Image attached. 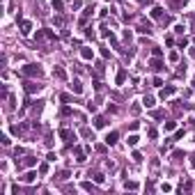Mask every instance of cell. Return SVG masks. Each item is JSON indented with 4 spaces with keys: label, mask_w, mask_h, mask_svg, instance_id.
Instances as JSON below:
<instances>
[{
    "label": "cell",
    "mask_w": 195,
    "mask_h": 195,
    "mask_svg": "<svg viewBox=\"0 0 195 195\" xmlns=\"http://www.w3.org/2000/svg\"><path fill=\"white\" fill-rule=\"evenodd\" d=\"M23 76H28V78H41L44 71H41L39 64H26V67H23Z\"/></svg>",
    "instance_id": "cell-1"
},
{
    "label": "cell",
    "mask_w": 195,
    "mask_h": 195,
    "mask_svg": "<svg viewBox=\"0 0 195 195\" xmlns=\"http://www.w3.org/2000/svg\"><path fill=\"white\" fill-rule=\"evenodd\" d=\"M55 41V32L48 30V28H44V30H37V41Z\"/></svg>",
    "instance_id": "cell-2"
},
{
    "label": "cell",
    "mask_w": 195,
    "mask_h": 195,
    "mask_svg": "<svg viewBox=\"0 0 195 195\" xmlns=\"http://www.w3.org/2000/svg\"><path fill=\"white\" fill-rule=\"evenodd\" d=\"M32 165H37V156H26L23 161L16 159V168L23 170V168H32Z\"/></svg>",
    "instance_id": "cell-3"
},
{
    "label": "cell",
    "mask_w": 195,
    "mask_h": 195,
    "mask_svg": "<svg viewBox=\"0 0 195 195\" xmlns=\"http://www.w3.org/2000/svg\"><path fill=\"white\" fill-rule=\"evenodd\" d=\"M60 138L64 142H71V140H76V133H71L69 128H60Z\"/></svg>",
    "instance_id": "cell-4"
},
{
    "label": "cell",
    "mask_w": 195,
    "mask_h": 195,
    "mask_svg": "<svg viewBox=\"0 0 195 195\" xmlns=\"http://www.w3.org/2000/svg\"><path fill=\"white\" fill-rule=\"evenodd\" d=\"M23 85H26V92L28 94H35V92H39V90H41V85H37V83H32V80H26Z\"/></svg>",
    "instance_id": "cell-5"
},
{
    "label": "cell",
    "mask_w": 195,
    "mask_h": 195,
    "mask_svg": "<svg viewBox=\"0 0 195 195\" xmlns=\"http://www.w3.org/2000/svg\"><path fill=\"white\" fill-rule=\"evenodd\" d=\"M175 85H168V87H163V90H161V94H159V97L161 99H163V101H165V99H168V97H172V94H175Z\"/></svg>",
    "instance_id": "cell-6"
},
{
    "label": "cell",
    "mask_w": 195,
    "mask_h": 195,
    "mask_svg": "<svg viewBox=\"0 0 195 195\" xmlns=\"http://www.w3.org/2000/svg\"><path fill=\"white\" fill-rule=\"evenodd\" d=\"M152 19L163 21L165 19V9H163V7H154V9H152Z\"/></svg>",
    "instance_id": "cell-7"
},
{
    "label": "cell",
    "mask_w": 195,
    "mask_h": 195,
    "mask_svg": "<svg viewBox=\"0 0 195 195\" xmlns=\"http://www.w3.org/2000/svg\"><path fill=\"white\" fill-rule=\"evenodd\" d=\"M85 154H87L85 149H80V147H74V156H76V161H78V163H83V161H87V159H85Z\"/></svg>",
    "instance_id": "cell-8"
},
{
    "label": "cell",
    "mask_w": 195,
    "mask_h": 195,
    "mask_svg": "<svg viewBox=\"0 0 195 195\" xmlns=\"http://www.w3.org/2000/svg\"><path fill=\"white\" fill-rule=\"evenodd\" d=\"M117 138H119V133H117V131H110V133L106 135V145H108V147H113V145L117 142Z\"/></svg>",
    "instance_id": "cell-9"
},
{
    "label": "cell",
    "mask_w": 195,
    "mask_h": 195,
    "mask_svg": "<svg viewBox=\"0 0 195 195\" xmlns=\"http://www.w3.org/2000/svg\"><path fill=\"white\" fill-rule=\"evenodd\" d=\"M53 76H55L57 80H67V71H64L62 67H55V69H53Z\"/></svg>",
    "instance_id": "cell-10"
},
{
    "label": "cell",
    "mask_w": 195,
    "mask_h": 195,
    "mask_svg": "<svg viewBox=\"0 0 195 195\" xmlns=\"http://www.w3.org/2000/svg\"><path fill=\"white\" fill-rule=\"evenodd\" d=\"M32 32V23L30 21H21V35H30Z\"/></svg>",
    "instance_id": "cell-11"
},
{
    "label": "cell",
    "mask_w": 195,
    "mask_h": 195,
    "mask_svg": "<svg viewBox=\"0 0 195 195\" xmlns=\"http://www.w3.org/2000/svg\"><path fill=\"white\" fill-rule=\"evenodd\" d=\"M149 67H152V69H154V71H163V62H161L159 60V57H154V60H152V62H149Z\"/></svg>",
    "instance_id": "cell-12"
},
{
    "label": "cell",
    "mask_w": 195,
    "mask_h": 195,
    "mask_svg": "<svg viewBox=\"0 0 195 195\" xmlns=\"http://www.w3.org/2000/svg\"><path fill=\"white\" fill-rule=\"evenodd\" d=\"M26 128H28V124H14V126H12V133L21 135V133H26Z\"/></svg>",
    "instance_id": "cell-13"
},
{
    "label": "cell",
    "mask_w": 195,
    "mask_h": 195,
    "mask_svg": "<svg viewBox=\"0 0 195 195\" xmlns=\"http://www.w3.org/2000/svg\"><path fill=\"white\" fill-rule=\"evenodd\" d=\"M80 57H83V60H92V57H94V51H92V48H87V46L80 48Z\"/></svg>",
    "instance_id": "cell-14"
},
{
    "label": "cell",
    "mask_w": 195,
    "mask_h": 195,
    "mask_svg": "<svg viewBox=\"0 0 195 195\" xmlns=\"http://www.w3.org/2000/svg\"><path fill=\"white\" fill-rule=\"evenodd\" d=\"M138 32L149 35V32H152V23H149V21H142V23H140V28H138Z\"/></svg>",
    "instance_id": "cell-15"
},
{
    "label": "cell",
    "mask_w": 195,
    "mask_h": 195,
    "mask_svg": "<svg viewBox=\"0 0 195 195\" xmlns=\"http://www.w3.org/2000/svg\"><path fill=\"white\" fill-rule=\"evenodd\" d=\"M69 87H71V92H74V94H83V83H80V80H74Z\"/></svg>",
    "instance_id": "cell-16"
},
{
    "label": "cell",
    "mask_w": 195,
    "mask_h": 195,
    "mask_svg": "<svg viewBox=\"0 0 195 195\" xmlns=\"http://www.w3.org/2000/svg\"><path fill=\"white\" fill-rule=\"evenodd\" d=\"M21 181H26V184H32V181H37V172H26V175L21 177Z\"/></svg>",
    "instance_id": "cell-17"
},
{
    "label": "cell",
    "mask_w": 195,
    "mask_h": 195,
    "mask_svg": "<svg viewBox=\"0 0 195 195\" xmlns=\"http://www.w3.org/2000/svg\"><path fill=\"white\" fill-rule=\"evenodd\" d=\"M106 124H108V119L103 117V115H99V117H94V126H97V128H103V126H106Z\"/></svg>",
    "instance_id": "cell-18"
},
{
    "label": "cell",
    "mask_w": 195,
    "mask_h": 195,
    "mask_svg": "<svg viewBox=\"0 0 195 195\" xmlns=\"http://www.w3.org/2000/svg\"><path fill=\"white\" fill-rule=\"evenodd\" d=\"M124 80H126V69H119V71H117V78H115V83H117V85H122Z\"/></svg>",
    "instance_id": "cell-19"
},
{
    "label": "cell",
    "mask_w": 195,
    "mask_h": 195,
    "mask_svg": "<svg viewBox=\"0 0 195 195\" xmlns=\"http://www.w3.org/2000/svg\"><path fill=\"white\" fill-rule=\"evenodd\" d=\"M94 76L97 78L103 76V62H97V64H94Z\"/></svg>",
    "instance_id": "cell-20"
},
{
    "label": "cell",
    "mask_w": 195,
    "mask_h": 195,
    "mask_svg": "<svg viewBox=\"0 0 195 195\" xmlns=\"http://www.w3.org/2000/svg\"><path fill=\"white\" fill-rule=\"evenodd\" d=\"M51 5H53V9H55V12H57V14H60V12H62V9H64V2H62V0H53Z\"/></svg>",
    "instance_id": "cell-21"
},
{
    "label": "cell",
    "mask_w": 195,
    "mask_h": 195,
    "mask_svg": "<svg viewBox=\"0 0 195 195\" xmlns=\"http://www.w3.org/2000/svg\"><path fill=\"white\" fill-rule=\"evenodd\" d=\"M83 190H87V193H94V190H97V186H94L92 181H83Z\"/></svg>",
    "instance_id": "cell-22"
},
{
    "label": "cell",
    "mask_w": 195,
    "mask_h": 195,
    "mask_svg": "<svg viewBox=\"0 0 195 195\" xmlns=\"http://www.w3.org/2000/svg\"><path fill=\"white\" fill-rule=\"evenodd\" d=\"M92 179H94V184H103V181H106V177H103L101 172H94V175H92Z\"/></svg>",
    "instance_id": "cell-23"
},
{
    "label": "cell",
    "mask_w": 195,
    "mask_h": 195,
    "mask_svg": "<svg viewBox=\"0 0 195 195\" xmlns=\"http://www.w3.org/2000/svg\"><path fill=\"white\" fill-rule=\"evenodd\" d=\"M60 115H62V117H69V115H74V110H71L69 106H64V108L60 110Z\"/></svg>",
    "instance_id": "cell-24"
},
{
    "label": "cell",
    "mask_w": 195,
    "mask_h": 195,
    "mask_svg": "<svg viewBox=\"0 0 195 195\" xmlns=\"http://www.w3.org/2000/svg\"><path fill=\"white\" fill-rule=\"evenodd\" d=\"M142 103H145V108H152V106H154V97H145Z\"/></svg>",
    "instance_id": "cell-25"
},
{
    "label": "cell",
    "mask_w": 195,
    "mask_h": 195,
    "mask_svg": "<svg viewBox=\"0 0 195 195\" xmlns=\"http://www.w3.org/2000/svg\"><path fill=\"white\" fill-rule=\"evenodd\" d=\"M80 135H83V138H92V131H90L87 126H83L80 128Z\"/></svg>",
    "instance_id": "cell-26"
},
{
    "label": "cell",
    "mask_w": 195,
    "mask_h": 195,
    "mask_svg": "<svg viewBox=\"0 0 195 195\" xmlns=\"http://www.w3.org/2000/svg\"><path fill=\"white\" fill-rule=\"evenodd\" d=\"M138 135H128V145H131V147H135V145H138Z\"/></svg>",
    "instance_id": "cell-27"
},
{
    "label": "cell",
    "mask_w": 195,
    "mask_h": 195,
    "mask_svg": "<svg viewBox=\"0 0 195 195\" xmlns=\"http://www.w3.org/2000/svg\"><path fill=\"white\" fill-rule=\"evenodd\" d=\"M57 179H60V181H67L69 179V172H67V170H62L60 175H57Z\"/></svg>",
    "instance_id": "cell-28"
},
{
    "label": "cell",
    "mask_w": 195,
    "mask_h": 195,
    "mask_svg": "<svg viewBox=\"0 0 195 195\" xmlns=\"http://www.w3.org/2000/svg\"><path fill=\"white\" fill-rule=\"evenodd\" d=\"M175 126H177V122H165V124H163V128H165V131H172Z\"/></svg>",
    "instance_id": "cell-29"
},
{
    "label": "cell",
    "mask_w": 195,
    "mask_h": 195,
    "mask_svg": "<svg viewBox=\"0 0 195 195\" xmlns=\"http://www.w3.org/2000/svg\"><path fill=\"white\" fill-rule=\"evenodd\" d=\"M152 55H154V57H161V55H163V51H161L159 46H154V48H152Z\"/></svg>",
    "instance_id": "cell-30"
},
{
    "label": "cell",
    "mask_w": 195,
    "mask_h": 195,
    "mask_svg": "<svg viewBox=\"0 0 195 195\" xmlns=\"http://www.w3.org/2000/svg\"><path fill=\"white\" fill-rule=\"evenodd\" d=\"M46 172H48V163H41L39 165V175H46Z\"/></svg>",
    "instance_id": "cell-31"
},
{
    "label": "cell",
    "mask_w": 195,
    "mask_h": 195,
    "mask_svg": "<svg viewBox=\"0 0 195 195\" xmlns=\"http://www.w3.org/2000/svg\"><path fill=\"white\" fill-rule=\"evenodd\" d=\"M126 188L128 190H135V188H138V184H135V181H126Z\"/></svg>",
    "instance_id": "cell-32"
},
{
    "label": "cell",
    "mask_w": 195,
    "mask_h": 195,
    "mask_svg": "<svg viewBox=\"0 0 195 195\" xmlns=\"http://www.w3.org/2000/svg\"><path fill=\"white\" fill-rule=\"evenodd\" d=\"M163 115H165V113H163V110H154V113H152V117H156V119H161V117H163Z\"/></svg>",
    "instance_id": "cell-33"
},
{
    "label": "cell",
    "mask_w": 195,
    "mask_h": 195,
    "mask_svg": "<svg viewBox=\"0 0 195 195\" xmlns=\"http://www.w3.org/2000/svg\"><path fill=\"white\" fill-rule=\"evenodd\" d=\"M172 159H175V161H181V159H184V152H175V154H172Z\"/></svg>",
    "instance_id": "cell-34"
},
{
    "label": "cell",
    "mask_w": 195,
    "mask_h": 195,
    "mask_svg": "<svg viewBox=\"0 0 195 195\" xmlns=\"http://www.w3.org/2000/svg\"><path fill=\"white\" fill-rule=\"evenodd\" d=\"M133 161H135V163H140V161H142V154H140V152H133Z\"/></svg>",
    "instance_id": "cell-35"
},
{
    "label": "cell",
    "mask_w": 195,
    "mask_h": 195,
    "mask_svg": "<svg viewBox=\"0 0 195 195\" xmlns=\"http://www.w3.org/2000/svg\"><path fill=\"white\" fill-rule=\"evenodd\" d=\"M190 188H193V181H186V184L181 186V190H190Z\"/></svg>",
    "instance_id": "cell-36"
},
{
    "label": "cell",
    "mask_w": 195,
    "mask_h": 195,
    "mask_svg": "<svg viewBox=\"0 0 195 195\" xmlns=\"http://www.w3.org/2000/svg\"><path fill=\"white\" fill-rule=\"evenodd\" d=\"M179 60V53H170V62H177Z\"/></svg>",
    "instance_id": "cell-37"
},
{
    "label": "cell",
    "mask_w": 195,
    "mask_h": 195,
    "mask_svg": "<svg viewBox=\"0 0 195 195\" xmlns=\"http://www.w3.org/2000/svg\"><path fill=\"white\" fill-rule=\"evenodd\" d=\"M190 165H193V168H195V156H190Z\"/></svg>",
    "instance_id": "cell-38"
},
{
    "label": "cell",
    "mask_w": 195,
    "mask_h": 195,
    "mask_svg": "<svg viewBox=\"0 0 195 195\" xmlns=\"http://www.w3.org/2000/svg\"><path fill=\"white\" fill-rule=\"evenodd\" d=\"M193 87H195V78H193Z\"/></svg>",
    "instance_id": "cell-39"
},
{
    "label": "cell",
    "mask_w": 195,
    "mask_h": 195,
    "mask_svg": "<svg viewBox=\"0 0 195 195\" xmlns=\"http://www.w3.org/2000/svg\"><path fill=\"white\" fill-rule=\"evenodd\" d=\"M135 2H142V0H135Z\"/></svg>",
    "instance_id": "cell-40"
}]
</instances>
